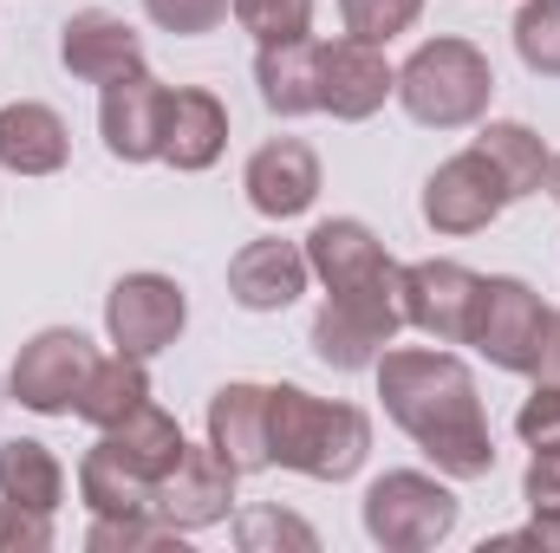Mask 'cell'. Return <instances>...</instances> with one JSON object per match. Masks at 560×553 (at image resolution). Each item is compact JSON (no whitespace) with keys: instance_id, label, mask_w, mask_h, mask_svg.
<instances>
[{"instance_id":"6da1fadb","label":"cell","mask_w":560,"mask_h":553,"mask_svg":"<svg viewBox=\"0 0 560 553\" xmlns=\"http://www.w3.org/2000/svg\"><path fill=\"white\" fill-rule=\"evenodd\" d=\"M372 372H378L385 416L436 462V475H450V482H482V475H495L489 411H482V398H476V372H469L456 352L385 345Z\"/></svg>"},{"instance_id":"7a4b0ae2","label":"cell","mask_w":560,"mask_h":553,"mask_svg":"<svg viewBox=\"0 0 560 553\" xmlns=\"http://www.w3.org/2000/svg\"><path fill=\"white\" fill-rule=\"evenodd\" d=\"M268 449L306 482H346L372 456V416L346 398H313L306 385H268Z\"/></svg>"},{"instance_id":"3957f363","label":"cell","mask_w":560,"mask_h":553,"mask_svg":"<svg viewBox=\"0 0 560 553\" xmlns=\"http://www.w3.org/2000/svg\"><path fill=\"white\" fill-rule=\"evenodd\" d=\"M495 98V66L482 46L456 39V33H436L423 39L418 52L398 66V105L418 118L423 131H463V125H482Z\"/></svg>"},{"instance_id":"277c9868","label":"cell","mask_w":560,"mask_h":553,"mask_svg":"<svg viewBox=\"0 0 560 553\" xmlns=\"http://www.w3.org/2000/svg\"><path fill=\"white\" fill-rule=\"evenodd\" d=\"M456 515H463V502L450 495V482H436L423 469H385L359 502V521H365L372 548L385 553H423L436 541H450Z\"/></svg>"},{"instance_id":"5b68a950","label":"cell","mask_w":560,"mask_h":553,"mask_svg":"<svg viewBox=\"0 0 560 553\" xmlns=\"http://www.w3.org/2000/svg\"><path fill=\"white\" fill-rule=\"evenodd\" d=\"M306 268L326 286V299H359V306H392V313H405V293H398L405 268L385 255V242H378L359 215L313 222V235H306Z\"/></svg>"},{"instance_id":"8992f818","label":"cell","mask_w":560,"mask_h":553,"mask_svg":"<svg viewBox=\"0 0 560 553\" xmlns=\"http://www.w3.org/2000/svg\"><path fill=\"white\" fill-rule=\"evenodd\" d=\"M92 365H98V352L79 326H46L20 345V358L7 372V398L33 416H72Z\"/></svg>"},{"instance_id":"52a82bcc","label":"cell","mask_w":560,"mask_h":553,"mask_svg":"<svg viewBox=\"0 0 560 553\" xmlns=\"http://www.w3.org/2000/svg\"><path fill=\"white\" fill-rule=\"evenodd\" d=\"M541 293L528 286V280L515 274H489L476 286V306H469V339L463 345H476L495 372H522L528 378V365H535V339H541Z\"/></svg>"},{"instance_id":"ba28073f","label":"cell","mask_w":560,"mask_h":553,"mask_svg":"<svg viewBox=\"0 0 560 553\" xmlns=\"http://www.w3.org/2000/svg\"><path fill=\"white\" fill-rule=\"evenodd\" d=\"M183 326H189V293L170 274L112 280V293H105V332H112L118 352L156 358V352H170L183 339Z\"/></svg>"},{"instance_id":"9c48e42d","label":"cell","mask_w":560,"mask_h":553,"mask_svg":"<svg viewBox=\"0 0 560 553\" xmlns=\"http://www.w3.org/2000/svg\"><path fill=\"white\" fill-rule=\"evenodd\" d=\"M418 209L436 235H482V228L509 209V189H502V176L489 169V156L469 143V150L443 156V163L423 176Z\"/></svg>"},{"instance_id":"30bf717a","label":"cell","mask_w":560,"mask_h":553,"mask_svg":"<svg viewBox=\"0 0 560 553\" xmlns=\"http://www.w3.org/2000/svg\"><path fill=\"white\" fill-rule=\"evenodd\" d=\"M385 98H398V66L385 59V46L365 39H326V66H319V111H332L339 125H365L385 111Z\"/></svg>"},{"instance_id":"8fae6325","label":"cell","mask_w":560,"mask_h":553,"mask_svg":"<svg viewBox=\"0 0 560 553\" xmlns=\"http://www.w3.org/2000/svg\"><path fill=\"white\" fill-rule=\"evenodd\" d=\"M163 105H170V85L143 66L131 79H112L98 85V131L105 150L118 163H163Z\"/></svg>"},{"instance_id":"7c38bea8","label":"cell","mask_w":560,"mask_h":553,"mask_svg":"<svg viewBox=\"0 0 560 553\" xmlns=\"http://www.w3.org/2000/svg\"><path fill=\"white\" fill-rule=\"evenodd\" d=\"M235 469L202 443V449H183V462L156 482V515L176 528V534H202L215 521L235 515Z\"/></svg>"},{"instance_id":"4fadbf2b","label":"cell","mask_w":560,"mask_h":553,"mask_svg":"<svg viewBox=\"0 0 560 553\" xmlns=\"http://www.w3.org/2000/svg\"><path fill=\"white\" fill-rule=\"evenodd\" d=\"M482 274H469L463 261H418L405 268L398 293H405V326H418L436 345H463L469 339V306H476Z\"/></svg>"},{"instance_id":"5bb4252c","label":"cell","mask_w":560,"mask_h":553,"mask_svg":"<svg viewBox=\"0 0 560 553\" xmlns=\"http://www.w3.org/2000/svg\"><path fill=\"white\" fill-rule=\"evenodd\" d=\"M398 332H405V313H392V306L326 299V306L313 313L306 345H313V358H319V365H332V372H372V365H378V352H385Z\"/></svg>"},{"instance_id":"9a60e30c","label":"cell","mask_w":560,"mask_h":553,"mask_svg":"<svg viewBox=\"0 0 560 553\" xmlns=\"http://www.w3.org/2000/svg\"><path fill=\"white\" fill-rule=\"evenodd\" d=\"M59 66L85 85H112V79L143 72V39L131 20H118L105 7H85L59 26Z\"/></svg>"},{"instance_id":"2e32d148","label":"cell","mask_w":560,"mask_h":553,"mask_svg":"<svg viewBox=\"0 0 560 553\" xmlns=\"http://www.w3.org/2000/svg\"><path fill=\"white\" fill-rule=\"evenodd\" d=\"M242 189H248L255 215H268V222L306 215L313 196H319V156H313V143L306 138H268L255 156H248Z\"/></svg>"},{"instance_id":"e0dca14e","label":"cell","mask_w":560,"mask_h":553,"mask_svg":"<svg viewBox=\"0 0 560 553\" xmlns=\"http://www.w3.org/2000/svg\"><path fill=\"white\" fill-rule=\"evenodd\" d=\"M306 242H280V235H261V242H248L235 261H229V293H235V306H248V313H287L300 293H306Z\"/></svg>"},{"instance_id":"ac0fdd59","label":"cell","mask_w":560,"mask_h":553,"mask_svg":"<svg viewBox=\"0 0 560 553\" xmlns=\"http://www.w3.org/2000/svg\"><path fill=\"white\" fill-rule=\"evenodd\" d=\"M209 449L235 469V475H261L275 469L268 449V385H222L209 398Z\"/></svg>"},{"instance_id":"d6986e66","label":"cell","mask_w":560,"mask_h":553,"mask_svg":"<svg viewBox=\"0 0 560 553\" xmlns=\"http://www.w3.org/2000/svg\"><path fill=\"white\" fill-rule=\"evenodd\" d=\"M229 150V105L209 85H176L163 105V163L196 176Z\"/></svg>"},{"instance_id":"ffe728a7","label":"cell","mask_w":560,"mask_h":553,"mask_svg":"<svg viewBox=\"0 0 560 553\" xmlns=\"http://www.w3.org/2000/svg\"><path fill=\"white\" fill-rule=\"evenodd\" d=\"M319 66H326V39H280L255 52V85L261 105L275 118H313L319 111Z\"/></svg>"},{"instance_id":"44dd1931","label":"cell","mask_w":560,"mask_h":553,"mask_svg":"<svg viewBox=\"0 0 560 553\" xmlns=\"http://www.w3.org/2000/svg\"><path fill=\"white\" fill-rule=\"evenodd\" d=\"M66 156H72V131L52 105H33V98L0 105V169L52 176V169H66Z\"/></svg>"},{"instance_id":"7402d4cb","label":"cell","mask_w":560,"mask_h":553,"mask_svg":"<svg viewBox=\"0 0 560 553\" xmlns=\"http://www.w3.org/2000/svg\"><path fill=\"white\" fill-rule=\"evenodd\" d=\"M98 443H105L112 456H125V462H131L138 475H150V482H163V475L183 462V449H189V443H183V423L163 411L156 398H143L118 430H98Z\"/></svg>"},{"instance_id":"603a6c76","label":"cell","mask_w":560,"mask_h":553,"mask_svg":"<svg viewBox=\"0 0 560 553\" xmlns=\"http://www.w3.org/2000/svg\"><path fill=\"white\" fill-rule=\"evenodd\" d=\"M79 502L92 515H156V482L138 475L125 456H112L105 443H92L79 462Z\"/></svg>"},{"instance_id":"cb8c5ba5","label":"cell","mask_w":560,"mask_h":553,"mask_svg":"<svg viewBox=\"0 0 560 553\" xmlns=\"http://www.w3.org/2000/svg\"><path fill=\"white\" fill-rule=\"evenodd\" d=\"M0 502L39 508V515H59V502H66V469H59V456H52L39 436H13V443H0Z\"/></svg>"},{"instance_id":"d4e9b609","label":"cell","mask_w":560,"mask_h":553,"mask_svg":"<svg viewBox=\"0 0 560 553\" xmlns=\"http://www.w3.org/2000/svg\"><path fill=\"white\" fill-rule=\"evenodd\" d=\"M143 398H150V372H143V358L112 352V358H98V365H92V378H85V391H79L72 416H79V423H92V430H118Z\"/></svg>"},{"instance_id":"484cf974","label":"cell","mask_w":560,"mask_h":553,"mask_svg":"<svg viewBox=\"0 0 560 553\" xmlns=\"http://www.w3.org/2000/svg\"><path fill=\"white\" fill-rule=\"evenodd\" d=\"M476 150L489 156V169L502 176V189H509V202H522V196H535L541 189V176H548V143L535 138L528 125H515V118H489L482 131H476Z\"/></svg>"},{"instance_id":"4316f807","label":"cell","mask_w":560,"mask_h":553,"mask_svg":"<svg viewBox=\"0 0 560 553\" xmlns=\"http://www.w3.org/2000/svg\"><path fill=\"white\" fill-rule=\"evenodd\" d=\"M515 59L535 79H560V0H528L515 13Z\"/></svg>"},{"instance_id":"83f0119b","label":"cell","mask_w":560,"mask_h":553,"mask_svg":"<svg viewBox=\"0 0 560 553\" xmlns=\"http://www.w3.org/2000/svg\"><path fill=\"white\" fill-rule=\"evenodd\" d=\"M85 548L92 553H138V548H183V534L163 521V515H92L85 528Z\"/></svg>"},{"instance_id":"f1b7e54d","label":"cell","mask_w":560,"mask_h":553,"mask_svg":"<svg viewBox=\"0 0 560 553\" xmlns=\"http://www.w3.org/2000/svg\"><path fill=\"white\" fill-rule=\"evenodd\" d=\"M339 20L352 39L365 46H392L398 33H411L423 20V0H339Z\"/></svg>"},{"instance_id":"f546056e","label":"cell","mask_w":560,"mask_h":553,"mask_svg":"<svg viewBox=\"0 0 560 553\" xmlns=\"http://www.w3.org/2000/svg\"><path fill=\"white\" fill-rule=\"evenodd\" d=\"M235 26L255 33V46L306 39L313 33V0H235Z\"/></svg>"},{"instance_id":"4dcf8cb0","label":"cell","mask_w":560,"mask_h":553,"mask_svg":"<svg viewBox=\"0 0 560 553\" xmlns=\"http://www.w3.org/2000/svg\"><path fill=\"white\" fill-rule=\"evenodd\" d=\"M235 541H242L248 553H268V548H300V553H313V548H319V534H313L306 521L280 515V508H248V515L235 521Z\"/></svg>"},{"instance_id":"1f68e13d","label":"cell","mask_w":560,"mask_h":553,"mask_svg":"<svg viewBox=\"0 0 560 553\" xmlns=\"http://www.w3.org/2000/svg\"><path fill=\"white\" fill-rule=\"evenodd\" d=\"M143 13H150V26H163L176 39H202L235 13V0H143Z\"/></svg>"},{"instance_id":"d6a6232c","label":"cell","mask_w":560,"mask_h":553,"mask_svg":"<svg viewBox=\"0 0 560 553\" xmlns=\"http://www.w3.org/2000/svg\"><path fill=\"white\" fill-rule=\"evenodd\" d=\"M52 548V515L0 502V553H46Z\"/></svg>"},{"instance_id":"836d02e7","label":"cell","mask_w":560,"mask_h":553,"mask_svg":"<svg viewBox=\"0 0 560 553\" xmlns=\"http://www.w3.org/2000/svg\"><path fill=\"white\" fill-rule=\"evenodd\" d=\"M515 430H522V443H528V449H541V443H560V385L535 378V398L515 411Z\"/></svg>"},{"instance_id":"e575fe53","label":"cell","mask_w":560,"mask_h":553,"mask_svg":"<svg viewBox=\"0 0 560 553\" xmlns=\"http://www.w3.org/2000/svg\"><path fill=\"white\" fill-rule=\"evenodd\" d=\"M522 502H528V508H560V443H541V449L528 456Z\"/></svg>"},{"instance_id":"d590c367","label":"cell","mask_w":560,"mask_h":553,"mask_svg":"<svg viewBox=\"0 0 560 553\" xmlns=\"http://www.w3.org/2000/svg\"><path fill=\"white\" fill-rule=\"evenodd\" d=\"M528 378H548L560 385V306L541 313V339H535V365H528Z\"/></svg>"},{"instance_id":"8d00e7d4","label":"cell","mask_w":560,"mask_h":553,"mask_svg":"<svg viewBox=\"0 0 560 553\" xmlns=\"http://www.w3.org/2000/svg\"><path fill=\"white\" fill-rule=\"evenodd\" d=\"M502 548H560V508H535V521L528 528H515V534H502Z\"/></svg>"},{"instance_id":"74e56055","label":"cell","mask_w":560,"mask_h":553,"mask_svg":"<svg viewBox=\"0 0 560 553\" xmlns=\"http://www.w3.org/2000/svg\"><path fill=\"white\" fill-rule=\"evenodd\" d=\"M541 189L555 196V209H560V150H555V156H548V176H541Z\"/></svg>"}]
</instances>
